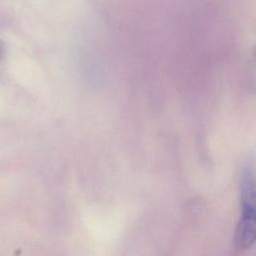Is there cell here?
<instances>
[{"instance_id":"obj_3","label":"cell","mask_w":256,"mask_h":256,"mask_svg":"<svg viewBox=\"0 0 256 256\" xmlns=\"http://www.w3.org/2000/svg\"><path fill=\"white\" fill-rule=\"evenodd\" d=\"M4 54H5V46L2 40L0 39V60L4 57Z\"/></svg>"},{"instance_id":"obj_1","label":"cell","mask_w":256,"mask_h":256,"mask_svg":"<svg viewBox=\"0 0 256 256\" xmlns=\"http://www.w3.org/2000/svg\"><path fill=\"white\" fill-rule=\"evenodd\" d=\"M239 199L241 214L234 233L235 246L244 250L256 242V166L247 161L240 173Z\"/></svg>"},{"instance_id":"obj_2","label":"cell","mask_w":256,"mask_h":256,"mask_svg":"<svg viewBox=\"0 0 256 256\" xmlns=\"http://www.w3.org/2000/svg\"><path fill=\"white\" fill-rule=\"evenodd\" d=\"M245 86L251 93H256V43L254 44L246 67Z\"/></svg>"}]
</instances>
